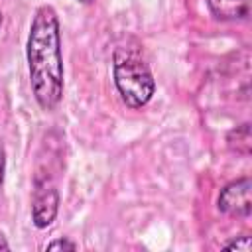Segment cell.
I'll list each match as a JSON object with an SVG mask.
<instances>
[{"label":"cell","instance_id":"obj_1","mask_svg":"<svg viewBox=\"0 0 252 252\" xmlns=\"http://www.w3.org/2000/svg\"><path fill=\"white\" fill-rule=\"evenodd\" d=\"M26 61L35 102L41 110L53 112L63 100L65 65L59 16L49 4H41L33 12L26 39Z\"/></svg>","mask_w":252,"mask_h":252},{"label":"cell","instance_id":"obj_2","mask_svg":"<svg viewBox=\"0 0 252 252\" xmlns=\"http://www.w3.org/2000/svg\"><path fill=\"white\" fill-rule=\"evenodd\" d=\"M112 79L120 94V100L132 110L144 108L156 93V81L148 63L132 51H114Z\"/></svg>","mask_w":252,"mask_h":252},{"label":"cell","instance_id":"obj_3","mask_svg":"<svg viewBox=\"0 0 252 252\" xmlns=\"http://www.w3.org/2000/svg\"><path fill=\"white\" fill-rule=\"evenodd\" d=\"M59 213V189L55 179L41 169L33 175L32 189V222L35 228L43 230L53 224Z\"/></svg>","mask_w":252,"mask_h":252},{"label":"cell","instance_id":"obj_4","mask_svg":"<svg viewBox=\"0 0 252 252\" xmlns=\"http://www.w3.org/2000/svg\"><path fill=\"white\" fill-rule=\"evenodd\" d=\"M217 207L220 213L228 217H250L252 213V179L248 175L238 177L226 183L217 199Z\"/></svg>","mask_w":252,"mask_h":252},{"label":"cell","instance_id":"obj_5","mask_svg":"<svg viewBox=\"0 0 252 252\" xmlns=\"http://www.w3.org/2000/svg\"><path fill=\"white\" fill-rule=\"evenodd\" d=\"M211 16L220 22H244L250 18L252 0H205Z\"/></svg>","mask_w":252,"mask_h":252},{"label":"cell","instance_id":"obj_6","mask_svg":"<svg viewBox=\"0 0 252 252\" xmlns=\"http://www.w3.org/2000/svg\"><path fill=\"white\" fill-rule=\"evenodd\" d=\"M226 146L230 152L238 154V156H248L252 150V130H250V122H242L240 126L232 128L226 134Z\"/></svg>","mask_w":252,"mask_h":252},{"label":"cell","instance_id":"obj_7","mask_svg":"<svg viewBox=\"0 0 252 252\" xmlns=\"http://www.w3.org/2000/svg\"><path fill=\"white\" fill-rule=\"evenodd\" d=\"M222 248H226V250H236V252H250L252 242H250V236H248V234H242V236H238V238L226 242Z\"/></svg>","mask_w":252,"mask_h":252},{"label":"cell","instance_id":"obj_8","mask_svg":"<svg viewBox=\"0 0 252 252\" xmlns=\"http://www.w3.org/2000/svg\"><path fill=\"white\" fill-rule=\"evenodd\" d=\"M77 248H79V244L73 242V240L67 238V236H63V238H55V240L47 242V246H45V250H69V252H75Z\"/></svg>","mask_w":252,"mask_h":252},{"label":"cell","instance_id":"obj_9","mask_svg":"<svg viewBox=\"0 0 252 252\" xmlns=\"http://www.w3.org/2000/svg\"><path fill=\"white\" fill-rule=\"evenodd\" d=\"M4 177H6V148H4V142L0 138V187L4 183Z\"/></svg>","mask_w":252,"mask_h":252},{"label":"cell","instance_id":"obj_10","mask_svg":"<svg viewBox=\"0 0 252 252\" xmlns=\"http://www.w3.org/2000/svg\"><path fill=\"white\" fill-rule=\"evenodd\" d=\"M0 250H10V242L2 230H0Z\"/></svg>","mask_w":252,"mask_h":252},{"label":"cell","instance_id":"obj_11","mask_svg":"<svg viewBox=\"0 0 252 252\" xmlns=\"http://www.w3.org/2000/svg\"><path fill=\"white\" fill-rule=\"evenodd\" d=\"M79 4H83V6H91V4H94V0H77Z\"/></svg>","mask_w":252,"mask_h":252},{"label":"cell","instance_id":"obj_12","mask_svg":"<svg viewBox=\"0 0 252 252\" xmlns=\"http://www.w3.org/2000/svg\"><path fill=\"white\" fill-rule=\"evenodd\" d=\"M0 28H2V12H0Z\"/></svg>","mask_w":252,"mask_h":252}]
</instances>
